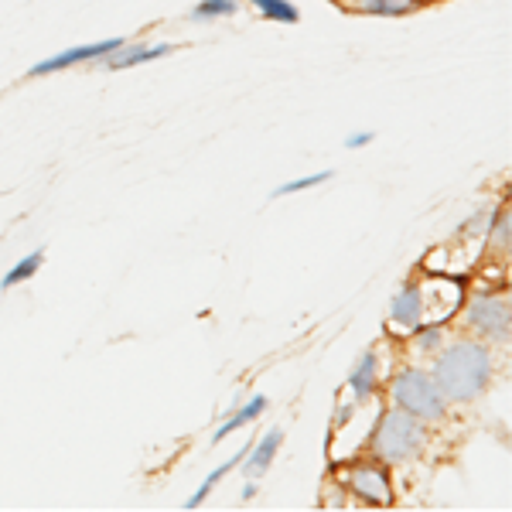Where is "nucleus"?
Returning a JSON list of instances; mask_svg holds the SVG:
<instances>
[{
  "label": "nucleus",
  "mask_w": 512,
  "mask_h": 512,
  "mask_svg": "<svg viewBox=\"0 0 512 512\" xmlns=\"http://www.w3.org/2000/svg\"><path fill=\"white\" fill-rule=\"evenodd\" d=\"M461 325L468 328L475 338L489 345H509L512 335V311H509V294L485 287L475 291L468 301H461Z\"/></svg>",
  "instance_id": "4"
},
{
  "label": "nucleus",
  "mask_w": 512,
  "mask_h": 512,
  "mask_svg": "<svg viewBox=\"0 0 512 512\" xmlns=\"http://www.w3.org/2000/svg\"><path fill=\"white\" fill-rule=\"evenodd\" d=\"M386 390H390V407L407 410L410 417L424 420L427 427L441 424V420L448 417V400H444V393L437 390L431 369H424V366H400L390 376Z\"/></svg>",
  "instance_id": "3"
},
{
  "label": "nucleus",
  "mask_w": 512,
  "mask_h": 512,
  "mask_svg": "<svg viewBox=\"0 0 512 512\" xmlns=\"http://www.w3.org/2000/svg\"><path fill=\"white\" fill-rule=\"evenodd\" d=\"M256 495V478H246V485H243V502H250Z\"/></svg>",
  "instance_id": "20"
},
{
  "label": "nucleus",
  "mask_w": 512,
  "mask_h": 512,
  "mask_svg": "<svg viewBox=\"0 0 512 512\" xmlns=\"http://www.w3.org/2000/svg\"><path fill=\"white\" fill-rule=\"evenodd\" d=\"M41 263H45V250H35V253L21 256V260L14 263L4 277H0V291H11V287H18V284H28V280L41 270Z\"/></svg>",
  "instance_id": "15"
},
{
  "label": "nucleus",
  "mask_w": 512,
  "mask_h": 512,
  "mask_svg": "<svg viewBox=\"0 0 512 512\" xmlns=\"http://www.w3.org/2000/svg\"><path fill=\"white\" fill-rule=\"evenodd\" d=\"M349 393L352 400L359 403V407H366V403H373L379 396V386H383V373H379V349L376 345H369L366 352L359 355V362L352 366L349 373Z\"/></svg>",
  "instance_id": "8"
},
{
  "label": "nucleus",
  "mask_w": 512,
  "mask_h": 512,
  "mask_svg": "<svg viewBox=\"0 0 512 512\" xmlns=\"http://www.w3.org/2000/svg\"><path fill=\"white\" fill-rule=\"evenodd\" d=\"M236 14H239L236 0H198L192 7L195 21H219V18H236Z\"/></svg>",
  "instance_id": "17"
},
{
  "label": "nucleus",
  "mask_w": 512,
  "mask_h": 512,
  "mask_svg": "<svg viewBox=\"0 0 512 512\" xmlns=\"http://www.w3.org/2000/svg\"><path fill=\"white\" fill-rule=\"evenodd\" d=\"M123 41L127 38H103V41H93V45H72V48H65V52H55V55H48V59L35 62L28 69V76L38 79V76H52V72L76 69V65H99L106 55L117 52Z\"/></svg>",
  "instance_id": "6"
},
{
  "label": "nucleus",
  "mask_w": 512,
  "mask_h": 512,
  "mask_svg": "<svg viewBox=\"0 0 512 512\" xmlns=\"http://www.w3.org/2000/svg\"><path fill=\"white\" fill-rule=\"evenodd\" d=\"M263 21H277V24H297L301 21V11L291 0H246Z\"/></svg>",
  "instance_id": "16"
},
{
  "label": "nucleus",
  "mask_w": 512,
  "mask_h": 512,
  "mask_svg": "<svg viewBox=\"0 0 512 512\" xmlns=\"http://www.w3.org/2000/svg\"><path fill=\"white\" fill-rule=\"evenodd\" d=\"M338 489L349 495L352 502H362V506H373V509L393 506L396 499L390 465H383L376 458H355L349 465L338 468Z\"/></svg>",
  "instance_id": "5"
},
{
  "label": "nucleus",
  "mask_w": 512,
  "mask_h": 512,
  "mask_svg": "<svg viewBox=\"0 0 512 512\" xmlns=\"http://www.w3.org/2000/svg\"><path fill=\"white\" fill-rule=\"evenodd\" d=\"M431 376L448 403H475L492 386L495 355L482 338H454L434 355Z\"/></svg>",
  "instance_id": "1"
},
{
  "label": "nucleus",
  "mask_w": 512,
  "mask_h": 512,
  "mask_svg": "<svg viewBox=\"0 0 512 512\" xmlns=\"http://www.w3.org/2000/svg\"><path fill=\"white\" fill-rule=\"evenodd\" d=\"M280 444H284V427H270L260 441L250 444V451H246L243 461H239L243 475L246 478H263V475H267L270 465H274L277 454H280Z\"/></svg>",
  "instance_id": "10"
},
{
  "label": "nucleus",
  "mask_w": 512,
  "mask_h": 512,
  "mask_svg": "<svg viewBox=\"0 0 512 512\" xmlns=\"http://www.w3.org/2000/svg\"><path fill=\"white\" fill-rule=\"evenodd\" d=\"M424 321V287H420V277H410L390 301V328L410 335Z\"/></svg>",
  "instance_id": "7"
},
{
  "label": "nucleus",
  "mask_w": 512,
  "mask_h": 512,
  "mask_svg": "<svg viewBox=\"0 0 512 512\" xmlns=\"http://www.w3.org/2000/svg\"><path fill=\"white\" fill-rule=\"evenodd\" d=\"M325 181H332V171H315V175L294 178V181H287V185L274 188L270 198H287V195H297V192H308V188H318V185H325Z\"/></svg>",
  "instance_id": "18"
},
{
  "label": "nucleus",
  "mask_w": 512,
  "mask_h": 512,
  "mask_svg": "<svg viewBox=\"0 0 512 512\" xmlns=\"http://www.w3.org/2000/svg\"><path fill=\"white\" fill-rule=\"evenodd\" d=\"M270 407V400L267 396H253L250 403H243V407H236L233 414H229L222 424L216 427V434H212V444H219V441H226L229 434H236V431H243V427H250L256 424V420L263 417V410Z\"/></svg>",
  "instance_id": "12"
},
{
  "label": "nucleus",
  "mask_w": 512,
  "mask_h": 512,
  "mask_svg": "<svg viewBox=\"0 0 512 512\" xmlns=\"http://www.w3.org/2000/svg\"><path fill=\"white\" fill-rule=\"evenodd\" d=\"M178 45H171V41H151V45H130V41H123L113 55H106L103 69L110 72H123V69H134V65H147V62H161L168 59L171 52H175Z\"/></svg>",
  "instance_id": "9"
},
{
  "label": "nucleus",
  "mask_w": 512,
  "mask_h": 512,
  "mask_svg": "<svg viewBox=\"0 0 512 512\" xmlns=\"http://www.w3.org/2000/svg\"><path fill=\"white\" fill-rule=\"evenodd\" d=\"M407 338H410V349H414V352L437 355V352H441V345L448 342V332H444L441 321H424V325H417Z\"/></svg>",
  "instance_id": "14"
},
{
  "label": "nucleus",
  "mask_w": 512,
  "mask_h": 512,
  "mask_svg": "<svg viewBox=\"0 0 512 512\" xmlns=\"http://www.w3.org/2000/svg\"><path fill=\"white\" fill-rule=\"evenodd\" d=\"M373 140H376L373 130H362V134H349V137H345V147H349V151H359V147H369Z\"/></svg>",
  "instance_id": "19"
},
{
  "label": "nucleus",
  "mask_w": 512,
  "mask_h": 512,
  "mask_svg": "<svg viewBox=\"0 0 512 512\" xmlns=\"http://www.w3.org/2000/svg\"><path fill=\"white\" fill-rule=\"evenodd\" d=\"M250 444H253V441H246V444H243V448H239V451L233 454V458H229V461H226V465H219V468H216V472H209V475H205V482H202V485H198V492H195V495H188L185 509H198V506H202V502H205V499H209V495H212V492H216V485L222 482V478H226L229 472H233V468H239V461H243V454H246V451H250Z\"/></svg>",
  "instance_id": "13"
},
{
  "label": "nucleus",
  "mask_w": 512,
  "mask_h": 512,
  "mask_svg": "<svg viewBox=\"0 0 512 512\" xmlns=\"http://www.w3.org/2000/svg\"><path fill=\"white\" fill-rule=\"evenodd\" d=\"M427 0H345V7L355 14H369V18H407L420 11Z\"/></svg>",
  "instance_id": "11"
},
{
  "label": "nucleus",
  "mask_w": 512,
  "mask_h": 512,
  "mask_svg": "<svg viewBox=\"0 0 512 512\" xmlns=\"http://www.w3.org/2000/svg\"><path fill=\"white\" fill-rule=\"evenodd\" d=\"M427 431L424 420L410 417L407 410L400 407H386L379 410L373 431H369V441H366V451L369 458L383 461V465H410V461H417L420 454L427 451Z\"/></svg>",
  "instance_id": "2"
}]
</instances>
